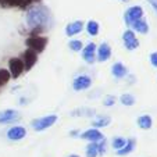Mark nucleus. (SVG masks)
Wrapping results in <instances>:
<instances>
[{
    "instance_id": "1",
    "label": "nucleus",
    "mask_w": 157,
    "mask_h": 157,
    "mask_svg": "<svg viewBox=\"0 0 157 157\" xmlns=\"http://www.w3.org/2000/svg\"><path fill=\"white\" fill-rule=\"evenodd\" d=\"M25 21L31 29V36H39L52 27L53 17L48 7L36 4V6L28 9L27 14H25Z\"/></svg>"
},
{
    "instance_id": "2",
    "label": "nucleus",
    "mask_w": 157,
    "mask_h": 157,
    "mask_svg": "<svg viewBox=\"0 0 157 157\" xmlns=\"http://www.w3.org/2000/svg\"><path fill=\"white\" fill-rule=\"evenodd\" d=\"M25 44L27 48L33 50L35 53H42V52L46 49V44H48V38L46 36H29L25 40Z\"/></svg>"
},
{
    "instance_id": "3",
    "label": "nucleus",
    "mask_w": 157,
    "mask_h": 157,
    "mask_svg": "<svg viewBox=\"0 0 157 157\" xmlns=\"http://www.w3.org/2000/svg\"><path fill=\"white\" fill-rule=\"evenodd\" d=\"M56 122H57V116L50 114V116H44V117H40V118L33 120L31 125H32V128L36 131V132H42V131L53 127Z\"/></svg>"
},
{
    "instance_id": "4",
    "label": "nucleus",
    "mask_w": 157,
    "mask_h": 157,
    "mask_svg": "<svg viewBox=\"0 0 157 157\" xmlns=\"http://www.w3.org/2000/svg\"><path fill=\"white\" fill-rule=\"evenodd\" d=\"M143 18V9L140 6H131L129 9H127L124 14V22L131 27V25L135 22V21Z\"/></svg>"
},
{
    "instance_id": "5",
    "label": "nucleus",
    "mask_w": 157,
    "mask_h": 157,
    "mask_svg": "<svg viewBox=\"0 0 157 157\" xmlns=\"http://www.w3.org/2000/svg\"><path fill=\"white\" fill-rule=\"evenodd\" d=\"M24 71V63L20 57H11L9 60V72L13 79H18Z\"/></svg>"
},
{
    "instance_id": "6",
    "label": "nucleus",
    "mask_w": 157,
    "mask_h": 157,
    "mask_svg": "<svg viewBox=\"0 0 157 157\" xmlns=\"http://www.w3.org/2000/svg\"><path fill=\"white\" fill-rule=\"evenodd\" d=\"M90 86H92V78L86 74L78 75L72 81V89H74L75 92H82V90L89 89Z\"/></svg>"
},
{
    "instance_id": "7",
    "label": "nucleus",
    "mask_w": 157,
    "mask_h": 157,
    "mask_svg": "<svg viewBox=\"0 0 157 157\" xmlns=\"http://www.w3.org/2000/svg\"><path fill=\"white\" fill-rule=\"evenodd\" d=\"M122 40H124V46L127 50H135L139 48V40L132 29H127L122 33Z\"/></svg>"
},
{
    "instance_id": "8",
    "label": "nucleus",
    "mask_w": 157,
    "mask_h": 157,
    "mask_svg": "<svg viewBox=\"0 0 157 157\" xmlns=\"http://www.w3.org/2000/svg\"><path fill=\"white\" fill-rule=\"evenodd\" d=\"M21 118L20 116V111L17 110H13V109H7L0 111V125H4V124H11V122H15Z\"/></svg>"
},
{
    "instance_id": "9",
    "label": "nucleus",
    "mask_w": 157,
    "mask_h": 157,
    "mask_svg": "<svg viewBox=\"0 0 157 157\" xmlns=\"http://www.w3.org/2000/svg\"><path fill=\"white\" fill-rule=\"evenodd\" d=\"M22 63H24V70L25 71H31L33 65L38 63V53H35L31 49H27V50L22 53Z\"/></svg>"
},
{
    "instance_id": "10",
    "label": "nucleus",
    "mask_w": 157,
    "mask_h": 157,
    "mask_svg": "<svg viewBox=\"0 0 157 157\" xmlns=\"http://www.w3.org/2000/svg\"><path fill=\"white\" fill-rule=\"evenodd\" d=\"M79 138L83 139V140H88L89 143H96V142H99V140L103 139L104 136L99 129H96V128H90V129H86L85 132L81 133Z\"/></svg>"
},
{
    "instance_id": "11",
    "label": "nucleus",
    "mask_w": 157,
    "mask_h": 157,
    "mask_svg": "<svg viewBox=\"0 0 157 157\" xmlns=\"http://www.w3.org/2000/svg\"><path fill=\"white\" fill-rule=\"evenodd\" d=\"M6 136L10 140H21L27 136V129L24 127H21V125H14V127L9 128Z\"/></svg>"
},
{
    "instance_id": "12",
    "label": "nucleus",
    "mask_w": 157,
    "mask_h": 157,
    "mask_svg": "<svg viewBox=\"0 0 157 157\" xmlns=\"http://www.w3.org/2000/svg\"><path fill=\"white\" fill-rule=\"evenodd\" d=\"M82 59L88 64H93L96 61V44L93 42L88 43L85 48L82 49Z\"/></svg>"
},
{
    "instance_id": "13",
    "label": "nucleus",
    "mask_w": 157,
    "mask_h": 157,
    "mask_svg": "<svg viewBox=\"0 0 157 157\" xmlns=\"http://www.w3.org/2000/svg\"><path fill=\"white\" fill-rule=\"evenodd\" d=\"M40 2V0H0V6L3 7H20V9H27L31 4Z\"/></svg>"
},
{
    "instance_id": "14",
    "label": "nucleus",
    "mask_w": 157,
    "mask_h": 157,
    "mask_svg": "<svg viewBox=\"0 0 157 157\" xmlns=\"http://www.w3.org/2000/svg\"><path fill=\"white\" fill-rule=\"evenodd\" d=\"M111 57V48L107 42H103V43L96 49V60L100 63H104L107 60H110Z\"/></svg>"
},
{
    "instance_id": "15",
    "label": "nucleus",
    "mask_w": 157,
    "mask_h": 157,
    "mask_svg": "<svg viewBox=\"0 0 157 157\" xmlns=\"http://www.w3.org/2000/svg\"><path fill=\"white\" fill-rule=\"evenodd\" d=\"M83 29V22L81 20L72 21L65 27V35L67 36H75L78 33H81V31Z\"/></svg>"
},
{
    "instance_id": "16",
    "label": "nucleus",
    "mask_w": 157,
    "mask_h": 157,
    "mask_svg": "<svg viewBox=\"0 0 157 157\" xmlns=\"http://www.w3.org/2000/svg\"><path fill=\"white\" fill-rule=\"evenodd\" d=\"M111 74H113L114 78L121 79V78H125L128 75V68L122 64V63L117 61V63H114V64L111 65Z\"/></svg>"
},
{
    "instance_id": "17",
    "label": "nucleus",
    "mask_w": 157,
    "mask_h": 157,
    "mask_svg": "<svg viewBox=\"0 0 157 157\" xmlns=\"http://www.w3.org/2000/svg\"><path fill=\"white\" fill-rule=\"evenodd\" d=\"M131 27H132L133 32L142 33V35H146V33L149 32V24H147V21H146L145 18H140V20L135 21Z\"/></svg>"
},
{
    "instance_id": "18",
    "label": "nucleus",
    "mask_w": 157,
    "mask_h": 157,
    "mask_svg": "<svg viewBox=\"0 0 157 157\" xmlns=\"http://www.w3.org/2000/svg\"><path fill=\"white\" fill-rule=\"evenodd\" d=\"M136 124L140 129H150L151 125H153V118L149 114H142V116L138 117Z\"/></svg>"
},
{
    "instance_id": "19",
    "label": "nucleus",
    "mask_w": 157,
    "mask_h": 157,
    "mask_svg": "<svg viewBox=\"0 0 157 157\" xmlns=\"http://www.w3.org/2000/svg\"><path fill=\"white\" fill-rule=\"evenodd\" d=\"M135 146H136V142H135V139L129 138V139H127V145H125L124 147L121 149V150L117 151V156H127V154L132 153V151L135 150Z\"/></svg>"
},
{
    "instance_id": "20",
    "label": "nucleus",
    "mask_w": 157,
    "mask_h": 157,
    "mask_svg": "<svg viewBox=\"0 0 157 157\" xmlns=\"http://www.w3.org/2000/svg\"><path fill=\"white\" fill-rule=\"evenodd\" d=\"M85 29H86V32H88L90 36H98L99 35V31H100V25H99L98 21L89 20L88 24H86V27H85Z\"/></svg>"
},
{
    "instance_id": "21",
    "label": "nucleus",
    "mask_w": 157,
    "mask_h": 157,
    "mask_svg": "<svg viewBox=\"0 0 157 157\" xmlns=\"http://www.w3.org/2000/svg\"><path fill=\"white\" fill-rule=\"evenodd\" d=\"M110 122H111V118H110L109 116H99L98 118L95 120V121L92 122L93 128H96V129H99V128H104V127H109Z\"/></svg>"
},
{
    "instance_id": "22",
    "label": "nucleus",
    "mask_w": 157,
    "mask_h": 157,
    "mask_svg": "<svg viewBox=\"0 0 157 157\" xmlns=\"http://www.w3.org/2000/svg\"><path fill=\"white\" fill-rule=\"evenodd\" d=\"M95 114V110L93 109H86V107H82V109L74 110L71 113V116H79V117H92Z\"/></svg>"
},
{
    "instance_id": "23",
    "label": "nucleus",
    "mask_w": 157,
    "mask_h": 157,
    "mask_svg": "<svg viewBox=\"0 0 157 157\" xmlns=\"http://www.w3.org/2000/svg\"><path fill=\"white\" fill-rule=\"evenodd\" d=\"M125 145H127V139H125V138H122V136H116L113 139V142H111V146H113V149L116 151L121 150Z\"/></svg>"
},
{
    "instance_id": "24",
    "label": "nucleus",
    "mask_w": 157,
    "mask_h": 157,
    "mask_svg": "<svg viewBox=\"0 0 157 157\" xmlns=\"http://www.w3.org/2000/svg\"><path fill=\"white\" fill-rule=\"evenodd\" d=\"M120 101H121L124 106H133L135 104V98H133V95H131V93H124V95H121V98H120Z\"/></svg>"
},
{
    "instance_id": "25",
    "label": "nucleus",
    "mask_w": 157,
    "mask_h": 157,
    "mask_svg": "<svg viewBox=\"0 0 157 157\" xmlns=\"http://www.w3.org/2000/svg\"><path fill=\"white\" fill-rule=\"evenodd\" d=\"M85 153H86V157H98L99 156L98 145L96 143H89L85 149Z\"/></svg>"
},
{
    "instance_id": "26",
    "label": "nucleus",
    "mask_w": 157,
    "mask_h": 157,
    "mask_svg": "<svg viewBox=\"0 0 157 157\" xmlns=\"http://www.w3.org/2000/svg\"><path fill=\"white\" fill-rule=\"evenodd\" d=\"M11 79L10 77V72L7 68H0V88L4 85H7V82Z\"/></svg>"
},
{
    "instance_id": "27",
    "label": "nucleus",
    "mask_w": 157,
    "mask_h": 157,
    "mask_svg": "<svg viewBox=\"0 0 157 157\" xmlns=\"http://www.w3.org/2000/svg\"><path fill=\"white\" fill-rule=\"evenodd\" d=\"M68 48L71 49L72 52H82L83 43L79 40V39H72V40L68 42Z\"/></svg>"
},
{
    "instance_id": "28",
    "label": "nucleus",
    "mask_w": 157,
    "mask_h": 157,
    "mask_svg": "<svg viewBox=\"0 0 157 157\" xmlns=\"http://www.w3.org/2000/svg\"><path fill=\"white\" fill-rule=\"evenodd\" d=\"M96 145H98V151L100 156H103L104 153H106V149H107V140L106 138H103L101 140H99V142H96Z\"/></svg>"
},
{
    "instance_id": "29",
    "label": "nucleus",
    "mask_w": 157,
    "mask_h": 157,
    "mask_svg": "<svg viewBox=\"0 0 157 157\" xmlns=\"http://www.w3.org/2000/svg\"><path fill=\"white\" fill-rule=\"evenodd\" d=\"M114 103H116V98H114V96H111V95L106 96V98H104V100H103V106H106V107H111Z\"/></svg>"
},
{
    "instance_id": "30",
    "label": "nucleus",
    "mask_w": 157,
    "mask_h": 157,
    "mask_svg": "<svg viewBox=\"0 0 157 157\" xmlns=\"http://www.w3.org/2000/svg\"><path fill=\"white\" fill-rule=\"evenodd\" d=\"M149 60H150V64L153 65L154 68H157V52H153V53H150V57H149Z\"/></svg>"
},
{
    "instance_id": "31",
    "label": "nucleus",
    "mask_w": 157,
    "mask_h": 157,
    "mask_svg": "<svg viewBox=\"0 0 157 157\" xmlns=\"http://www.w3.org/2000/svg\"><path fill=\"white\" fill-rule=\"evenodd\" d=\"M147 3L151 6V9L157 13V0H147Z\"/></svg>"
},
{
    "instance_id": "32",
    "label": "nucleus",
    "mask_w": 157,
    "mask_h": 157,
    "mask_svg": "<svg viewBox=\"0 0 157 157\" xmlns=\"http://www.w3.org/2000/svg\"><path fill=\"white\" fill-rule=\"evenodd\" d=\"M70 135H71V136H79V135H78V131H71Z\"/></svg>"
},
{
    "instance_id": "33",
    "label": "nucleus",
    "mask_w": 157,
    "mask_h": 157,
    "mask_svg": "<svg viewBox=\"0 0 157 157\" xmlns=\"http://www.w3.org/2000/svg\"><path fill=\"white\" fill-rule=\"evenodd\" d=\"M68 157H79V156H78V154H70Z\"/></svg>"
},
{
    "instance_id": "34",
    "label": "nucleus",
    "mask_w": 157,
    "mask_h": 157,
    "mask_svg": "<svg viewBox=\"0 0 157 157\" xmlns=\"http://www.w3.org/2000/svg\"><path fill=\"white\" fill-rule=\"evenodd\" d=\"M121 2H129V0H121Z\"/></svg>"
}]
</instances>
